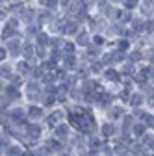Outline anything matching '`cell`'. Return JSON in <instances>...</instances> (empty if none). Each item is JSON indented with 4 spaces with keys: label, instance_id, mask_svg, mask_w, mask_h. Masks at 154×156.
<instances>
[{
    "label": "cell",
    "instance_id": "1",
    "mask_svg": "<svg viewBox=\"0 0 154 156\" xmlns=\"http://www.w3.org/2000/svg\"><path fill=\"white\" fill-rule=\"evenodd\" d=\"M37 11H39V8H35V6H23L21 9H19L17 17L21 19L23 26L24 24H32V23H35V19H37Z\"/></svg>",
    "mask_w": 154,
    "mask_h": 156
},
{
    "label": "cell",
    "instance_id": "2",
    "mask_svg": "<svg viewBox=\"0 0 154 156\" xmlns=\"http://www.w3.org/2000/svg\"><path fill=\"white\" fill-rule=\"evenodd\" d=\"M91 37H93V34L89 32V28L87 26H82L80 32L72 37V41L76 43V47H78V48H86V47L91 45Z\"/></svg>",
    "mask_w": 154,
    "mask_h": 156
},
{
    "label": "cell",
    "instance_id": "3",
    "mask_svg": "<svg viewBox=\"0 0 154 156\" xmlns=\"http://www.w3.org/2000/svg\"><path fill=\"white\" fill-rule=\"evenodd\" d=\"M145 21H147V19H143V17L138 15V13H134L132 19H130V23H128V28L134 30L136 34H139V35H143V34H145Z\"/></svg>",
    "mask_w": 154,
    "mask_h": 156
},
{
    "label": "cell",
    "instance_id": "4",
    "mask_svg": "<svg viewBox=\"0 0 154 156\" xmlns=\"http://www.w3.org/2000/svg\"><path fill=\"white\" fill-rule=\"evenodd\" d=\"M21 56L24 58V60H28V62L35 58V41H33V39H24V41H23Z\"/></svg>",
    "mask_w": 154,
    "mask_h": 156
},
{
    "label": "cell",
    "instance_id": "5",
    "mask_svg": "<svg viewBox=\"0 0 154 156\" xmlns=\"http://www.w3.org/2000/svg\"><path fill=\"white\" fill-rule=\"evenodd\" d=\"M39 8H45V9H50V11H60V4L58 0H35Z\"/></svg>",
    "mask_w": 154,
    "mask_h": 156
},
{
    "label": "cell",
    "instance_id": "6",
    "mask_svg": "<svg viewBox=\"0 0 154 156\" xmlns=\"http://www.w3.org/2000/svg\"><path fill=\"white\" fill-rule=\"evenodd\" d=\"M76 63H78V58H76V54H67V56H63V67H65V71L74 69Z\"/></svg>",
    "mask_w": 154,
    "mask_h": 156
},
{
    "label": "cell",
    "instance_id": "7",
    "mask_svg": "<svg viewBox=\"0 0 154 156\" xmlns=\"http://www.w3.org/2000/svg\"><path fill=\"white\" fill-rule=\"evenodd\" d=\"M17 73L21 74V76H24V74L30 73V63H28V60H24V58H23V60L17 63Z\"/></svg>",
    "mask_w": 154,
    "mask_h": 156
},
{
    "label": "cell",
    "instance_id": "8",
    "mask_svg": "<svg viewBox=\"0 0 154 156\" xmlns=\"http://www.w3.org/2000/svg\"><path fill=\"white\" fill-rule=\"evenodd\" d=\"M104 76L108 78V80H111V82H119L121 73H119L117 69H106V71H104Z\"/></svg>",
    "mask_w": 154,
    "mask_h": 156
},
{
    "label": "cell",
    "instance_id": "9",
    "mask_svg": "<svg viewBox=\"0 0 154 156\" xmlns=\"http://www.w3.org/2000/svg\"><path fill=\"white\" fill-rule=\"evenodd\" d=\"M139 2H141V0H124V2H123V9H126V11H136L138 6H139Z\"/></svg>",
    "mask_w": 154,
    "mask_h": 156
},
{
    "label": "cell",
    "instance_id": "10",
    "mask_svg": "<svg viewBox=\"0 0 154 156\" xmlns=\"http://www.w3.org/2000/svg\"><path fill=\"white\" fill-rule=\"evenodd\" d=\"M145 35H149V37L154 35V17H150V19L145 21Z\"/></svg>",
    "mask_w": 154,
    "mask_h": 156
},
{
    "label": "cell",
    "instance_id": "11",
    "mask_svg": "<svg viewBox=\"0 0 154 156\" xmlns=\"http://www.w3.org/2000/svg\"><path fill=\"white\" fill-rule=\"evenodd\" d=\"M9 117L13 121H21V119H24V110L23 108H15V110H11Z\"/></svg>",
    "mask_w": 154,
    "mask_h": 156
},
{
    "label": "cell",
    "instance_id": "12",
    "mask_svg": "<svg viewBox=\"0 0 154 156\" xmlns=\"http://www.w3.org/2000/svg\"><path fill=\"white\" fill-rule=\"evenodd\" d=\"M28 115H30V119H41V117H43V110L39 106H32Z\"/></svg>",
    "mask_w": 154,
    "mask_h": 156
},
{
    "label": "cell",
    "instance_id": "13",
    "mask_svg": "<svg viewBox=\"0 0 154 156\" xmlns=\"http://www.w3.org/2000/svg\"><path fill=\"white\" fill-rule=\"evenodd\" d=\"M26 93H28V97H30V99H33V97H37V95H39V86H37V84H28V87H26Z\"/></svg>",
    "mask_w": 154,
    "mask_h": 156
},
{
    "label": "cell",
    "instance_id": "14",
    "mask_svg": "<svg viewBox=\"0 0 154 156\" xmlns=\"http://www.w3.org/2000/svg\"><path fill=\"white\" fill-rule=\"evenodd\" d=\"M28 136H32V138H39V136H41V128L37 125H30L28 126Z\"/></svg>",
    "mask_w": 154,
    "mask_h": 156
},
{
    "label": "cell",
    "instance_id": "15",
    "mask_svg": "<svg viewBox=\"0 0 154 156\" xmlns=\"http://www.w3.org/2000/svg\"><path fill=\"white\" fill-rule=\"evenodd\" d=\"M0 76H6V78H11L13 76V71H11V67L9 65H0Z\"/></svg>",
    "mask_w": 154,
    "mask_h": 156
},
{
    "label": "cell",
    "instance_id": "16",
    "mask_svg": "<svg viewBox=\"0 0 154 156\" xmlns=\"http://www.w3.org/2000/svg\"><path fill=\"white\" fill-rule=\"evenodd\" d=\"M56 136H58V138H67V136H69V128L67 126H63V125H60V126H58L56 128Z\"/></svg>",
    "mask_w": 154,
    "mask_h": 156
},
{
    "label": "cell",
    "instance_id": "17",
    "mask_svg": "<svg viewBox=\"0 0 154 156\" xmlns=\"http://www.w3.org/2000/svg\"><path fill=\"white\" fill-rule=\"evenodd\" d=\"M113 125L111 123H106V125H102V134L106 136V138H108V136H113Z\"/></svg>",
    "mask_w": 154,
    "mask_h": 156
},
{
    "label": "cell",
    "instance_id": "18",
    "mask_svg": "<svg viewBox=\"0 0 154 156\" xmlns=\"http://www.w3.org/2000/svg\"><path fill=\"white\" fill-rule=\"evenodd\" d=\"M132 128H134V134H136V136H145V128L147 126L141 123V125H134Z\"/></svg>",
    "mask_w": 154,
    "mask_h": 156
},
{
    "label": "cell",
    "instance_id": "19",
    "mask_svg": "<svg viewBox=\"0 0 154 156\" xmlns=\"http://www.w3.org/2000/svg\"><path fill=\"white\" fill-rule=\"evenodd\" d=\"M132 126H134V119H132L130 115H126L124 119H123V128H124V130H130Z\"/></svg>",
    "mask_w": 154,
    "mask_h": 156
},
{
    "label": "cell",
    "instance_id": "20",
    "mask_svg": "<svg viewBox=\"0 0 154 156\" xmlns=\"http://www.w3.org/2000/svg\"><path fill=\"white\" fill-rule=\"evenodd\" d=\"M6 152H8V156H19V154H21V147H19V145H11Z\"/></svg>",
    "mask_w": 154,
    "mask_h": 156
},
{
    "label": "cell",
    "instance_id": "21",
    "mask_svg": "<svg viewBox=\"0 0 154 156\" xmlns=\"http://www.w3.org/2000/svg\"><path fill=\"white\" fill-rule=\"evenodd\" d=\"M132 99H134V101H130V102H132V106H136V108H138L139 104H143V97H141L139 93H136V95H132Z\"/></svg>",
    "mask_w": 154,
    "mask_h": 156
},
{
    "label": "cell",
    "instance_id": "22",
    "mask_svg": "<svg viewBox=\"0 0 154 156\" xmlns=\"http://www.w3.org/2000/svg\"><path fill=\"white\" fill-rule=\"evenodd\" d=\"M72 0H58V4H60V11H65L69 6H71Z\"/></svg>",
    "mask_w": 154,
    "mask_h": 156
},
{
    "label": "cell",
    "instance_id": "23",
    "mask_svg": "<svg viewBox=\"0 0 154 156\" xmlns=\"http://www.w3.org/2000/svg\"><path fill=\"white\" fill-rule=\"evenodd\" d=\"M8 54H9V52H8V48H6L4 45H0V63H2L6 58H8Z\"/></svg>",
    "mask_w": 154,
    "mask_h": 156
},
{
    "label": "cell",
    "instance_id": "24",
    "mask_svg": "<svg viewBox=\"0 0 154 156\" xmlns=\"http://www.w3.org/2000/svg\"><path fill=\"white\" fill-rule=\"evenodd\" d=\"M110 113H111V119H117V117H121V108L115 106V108L110 110Z\"/></svg>",
    "mask_w": 154,
    "mask_h": 156
},
{
    "label": "cell",
    "instance_id": "25",
    "mask_svg": "<svg viewBox=\"0 0 154 156\" xmlns=\"http://www.w3.org/2000/svg\"><path fill=\"white\" fill-rule=\"evenodd\" d=\"M47 147H48V149H52V151H60V149H61V145H60V143H58L56 140H52V141H48V145H47Z\"/></svg>",
    "mask_w": 154,
    "mask_h": 156
},
{
    "label": "cell",
    "instance_id": "26",
    "mask_svg": "<svg viewBox=\"0 0 154 156\" xmlns=\"http://www.w3.org/2000/svg\"><path fill=\"white\" fill-rule=\"evenodd\" d=\"M115 152H117V154H121V156H124V152H126V147L124 145H115Z\"/></svg>",
    "mask_w": 154,
    "mask_h": 156
},
{
    "label": "cell",
    "instance_id": "27",
    "mask_svg": "<svg viewBox=\"0 0 154 156\" xmlns=\"http://www.w3.org/2000/svg\"><path fill=\"white\" fill-rule=\"evenodd\" d=\"M145 125H149V126H154V115L147 113V117H145Z\"/></svg>",
    "mask_w": 154,
    "mask_h": 156
},
{
    "label": "cell",
    "instance_id": "28",
    "mask_svg": "<svg viewBox=\"0 0 154 156\" xmlns=\"http://www.w3.org/2000/svg\"><path fill=\"white\" fill-rule=\"evenodd\" d=\"M147 101H149L150 104H154V89H152V87L149 89V99H147Z\"/></svg>",
    "mask_w": 154,
    "mask_h": 156
},
{
    "label": "cell",
    "instance_id": "29",
    "mask_svg": "<svg viewBox=\"0 0 154 156\" xmlns=\"http://www.w3.org/2000/svg\"><path fill=\"white\" fill-rule=\"evenodd\" d=\"M108 2H110L111 6H123V2H124V0H108Z\"/></svg>",
    "mask_w": 154,
    "mask_h": 156
},
{
    "label": "cell",
    "instance_id": "30",
    "mask_svg": "<svg viewBox=\"0 0 154 156\" xmlns=\"http://www.w3.org/2000/svg\"><path fill=\"white\" fill-rule=\"evenodd\" d=\"M9 2V0H0V4H8Z\"/></svg>",
    "mask_w": 154,
    "mask_h": 156
},
{
    "label": "cell",
    "instance_id": "31",
    "mask_svg": "<svg viewBox=\"0 0 154 156\" xmlns=\"http://www.w3.org/2000/svg\"><path fill=\"white\" fill-rule=\"evenodd\" d=\"M9 2H24V0H9Z\"/></svg>",
    "mask_w": 154,
    "mask_h": 156
},
{
    "label": "cell",
    "instance_id": "32",
    "mask_svg": "<svg viewBox=\"0 0 154 156\" xmlns=\"http://www.w3.org/2000/svg\"><path fill=\"white\" fill-rule=\"evenodd\" d=\"M150 39H152V45H154V35H152V37H150Z\"/></svg>",
    "mask_w": 154,
    "mask_h": 156
},
{
    "label": "cell",
    "instance_id": "33",
    "mask_svg": "<svg viewBox=\"0 0 154 156\" xmlns=\"http://www.w3.org/2000/svg\"><path fill=\"white\" fill-rule=\"evenodd\" d=\"M152 9H154V0H152Z\"/></svg>",
    "mask_w": 154,
    "mask_h": 156
},
{
    "label": "cell",
    "instance_id": "34",
    "mask_svg": "<svg viewBox=\"0 0 154 156\" xmlns=\"http://www.w3.org/2000/svg\"><path fill=\"white\" fill-rule=\"evenodd\" d=\"M61 156H69V154H61Z\"/></svg>",
    "mask_w": 154,
    "mask_h": 156
},
{
    "label": "cell",
    "instance_id": "35",
    "mask_svg": "<svg viewBox=\"0 0 154 156\" xmlns=\"http://www.w3.org/2000/svg\"><path fill=\"white\" fill-rule=\"evenodd\" d=\"M0 154H2V151H0Z\"/></svg>",
    "mask_w": 154,
    "mask_h": 156
},
{
    "label": "cell",
    "instance_id": "36",
    "mask_svg": "<svg viewBox=\"0 0 154 156\" xmlns=\"http://www.w3.org/2000/svg\"><path fill=\"white\" fill-rule=\"evenodd\" d=\"M130 156H132V154H130Z\"/></svg>",
    "mask_w": 154,
    "mask_h": 156
}]
</instances>
